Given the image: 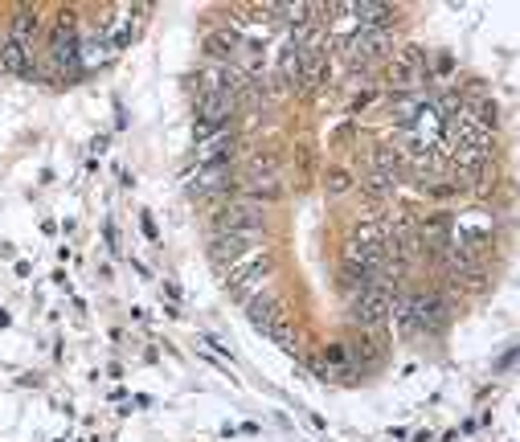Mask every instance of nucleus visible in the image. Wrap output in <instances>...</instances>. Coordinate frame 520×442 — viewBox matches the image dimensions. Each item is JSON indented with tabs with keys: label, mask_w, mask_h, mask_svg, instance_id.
<instances>
[{
	"label": "nucleus",
	"mask_w": 520,
	"mask_h": 442,
	"mask_svg": "<svg viewBox=\"0 0 520 442\" xmlns=\"http://www.w3.org/2000/svg\"><path fill=\"white\" fill-rule=\"evenodd\" d=\"M389 320H398L414 336H430L447 324V299L443 295H398Z\"/></svg>",
	"instance_id": "1"
},
{
	"label": "nucleus",
	"mask_w": 520,
	"mask_h": 442,
	"mask_svg": "<svg viewBox=\"0 0 520 442\" xmlns=\"http://www.w3.org/2000/svg\"><path fill=\"white\" fill-rule=\"evenodd\" d=\"M213 230L218 234H263V205L250 197H230L213 213Z\"/></svg>",
	"instance_id": "2"
},
{
	"label": "nucleus",
	"mask_w": 520,
	"mask_h": 442,
	"mask_svg": "<svg viewBox=\"0 0 520 442\" xmlns=\"http://www.w3.org/2000/svg\"><path fill=\"white\" fill-rule=\"evenodd\" d=\"M340 50L353 66H369L394 54V37H389V29H357L353 37L340 41Z\"/></svg>",
	"instance_id": "3"
},
{
	"label": "nucleus",
	"mask_w": 520,
	"mask_h": 442,
	"mask_svg": "<svg viewBox=\"0 0 520 442\" xmlns=\"http://www.w3.org/2000/svg\"><path fill=\"white\" fill-rule=\"evenodd\" d=\"M267 271H271L267 254L250 250L246 258H238V262H230V267H226V283H230L242 299H250V295H258V291L267 287Z\"/></svg>",
	"instance_id": "4"
},
{
	"label": "nucleus",
	"mask_w": 520,
	"mask_h": 442,
	"mask_svg": "<svg viewBox=\"0 0 520 442\" xmlns=\"http://www.w3.org/2000/svg\"><path fill=\"white\" fill-rule=\"evenodd\" d=\"M230 185H234V164L230 160L197 164V172L189 176V193H197V197H222Z\"/></svg>",
	"instance_id": "5"
},
{
	"label": "nucleus",
	"mask_w": 520,
	"mask_h": 442,
	"mask_svg": "<svg viewBox=\"0 0 520 442\" xmlns=\"http://www.w3.org/2000/svg\"><path fill=\"white\" fill-rule=\"evenodd\" d=\"M250 250H258V234H213V242H209V258L218 267H230V262L246 258Z\"/></svg>",
	"instance_id": "6"
},
{
	"label": "nucleus",
	"mask_w": 520,
	"mask_h": 442,
	"mask_svg": "<svg viewBox=\"0 0 520 442\" xmlns=\"http://www.w3.org/2000/svg\"><path fill=\"white\" fill-rule=\"evenodd\" d=\"M234 144H238V136H234L230 127L213 131V136L197 140V164H222V160H230V156H234Z\"/></svg>",
	"instance_id": "7"
},
{
	"label": "nucleus",
	"mask_w": 520,
	"mask_h": 442,
	"mask_svg": "<svg viewBox=\"0 0 520 442\" xmlns=\"http://www.w3.org/2000/svg\"><path fill=\"white\" fill-rule=\"evenodd\" d=\"M246 307H250V320H254L258 328H263V332L279 320V299H275L271 291H258V295H250V299H246Z\"/></svg>",
	"instance_id": "8"
},
{
	"label": "nucleus",
	"mask_w": 520,
	"mask_h": 442,
	"mask_svg": "<svg viewBox=\"0 0 520 442\" xmlns=\"http://www.w3.org/2000/svg\"><path fill=\"white\" fill-rule=\"evenodd\" d=\"M344 185H349V181H344V172H332V193H340Z\"/></svg>",
	"instance_id": "9"
}]
</instances>
